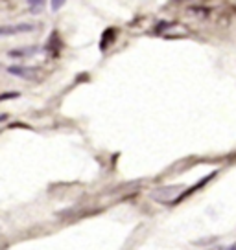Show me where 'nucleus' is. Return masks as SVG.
<instances>
[{"label":"nucleus","mask_w":236,"mask_h":250,"mask_svg":"<svg viewBox=\"0 0 236 250\" xmlns=\"http://www.w3.org/2000/svg\"><path fill=\"white\" fill-rule=\"evenodd\" d=\"M61 6H63V2H52V9H54V11L55 9H59Z\"/></svg>","instance_id":"obj_5"},{"label":"nucleus","mask_w":236,"mask_h":250,"mask_svg":"<svg viewBox=\"0 0 236 250\" xmlns=\"http://www.w3.org/2000/svg\"><path fill=\"white\" fill-rule=\"evenodd\" d=\"M28 8H30L32 13H39L41 9L45 8V2H41V0H32V2L28 4Z\"/></svg>","instance_id":"obj_3"},{"label":"nucleus","mask_w":236,"mask_h":250,"mask_svg":"<svg viewBox=\"0 0 236 250\" xmlns=\"http://www.w3.org/2000/svg\"><path fill=\"white\" fill-rule=\"evenodd\" d=\"M33 52H37V48H24V50H15V52H11L9 55H13V57H23V55H32Z\"/></svg>","instance_id":"obj_4"},{"label":"nucleus","mask_w":236,"mask_h":250,"mask_svg":"<svg viewBox=\"0 0 236 250\" xmlns=\"http://www.w3.org/2000/svg\"><path fill=\"white\" fill-rule=\"evenodd\" d=\"M8 98H17V94H4L2 100H8Z\"/></svg>","instance_id":"obj_6"},{"label":"nucleus","mask_w":236,"mask_h":250,"mask_svg":"<svg viewBox=\"0 0 236 250\" xmlns=\"http://www.w3.org/2000/svg\"><path fill=\"white\" fill-rule=\"evenodd\" d=\"M6 70H8V74L15 76V78H23V79H35V78H37V68H26V66H8Z\"/></svg>","instance_id":"obj_1"},{"label":"nucleus","mask_w":236,"mask_h":250,"mask_svg":"<svg viewBox=\"0 0 236 250\" xmlns=\"http://www.w3.org/2000/svg\"><path fill=\"white\" fill-rule=\"evenodd\" d=\"M33 26L32 24H19V26H4L0 33L6 37V35H11V33H28V31H32Z\"/></svg>","instance_id":"obj_2"}]
</instances>
